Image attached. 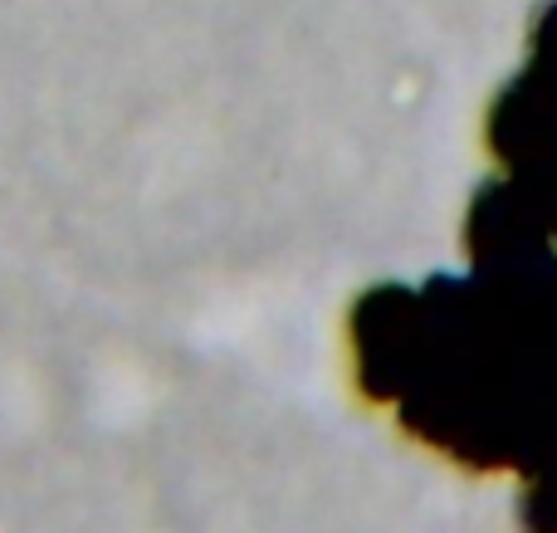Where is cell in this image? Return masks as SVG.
Masks as SVG:
<instances>
[{"label": "cell", "instance_id": "2", "mask_svg": "<svg viewBox=\"0 0 557 533\" xmlns=\"http://www.w3.org/2000/svg\"><path fill=\"white\" fill-rule=\"evenodd\" d=\"M484 147L499 162L490 182L557 235V5L533 29L523 74L494 98Z\"/></svg>", "mask_w": 557, "mask_h": 533}, {"label": "cell", "instance_id": "1", "mask_svg": "<svg viewBox=\"0 0 557 533\" xmlns=\"http://www.w3.org/2000/svg\"><path fill=\"white\" fill-rule=\"evenodd\" d=\"M465 255V274L357 294L352 387L411 446L519 480V529L557 533V235L484 182Z\"/></svg>", "mask_w": 557, "mask_h": 533}]
</instances>
